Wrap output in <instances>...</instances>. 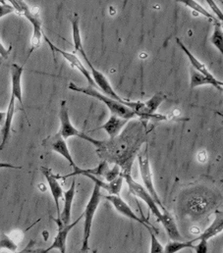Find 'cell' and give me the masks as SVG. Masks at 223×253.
<instances>
[{
    "instance_id": "3957f363",
    "label": "cell",
    "mask_w": 223,
    "mask_h": 253,
    "mask_svg": "<svg viewBox=\"0 0 223 253\" xmlns=\"http://www.w3.org/2000/svg\"><path fill=\"white\" fill-rule=\"evenodd\" d=\"M103 194H102V189L95 185L92 195L88 201V204L86 205L85 211L82 214L84 218V232H83V240H82V248L81 252L83 253H88L90 249V238L93 228V222L96 215V212L99 208V205L101 203Z\"/></svg>"
},
{
    "instance_id": "e0dca14e",
    "label": "cell",
    "mask_w": 223,
    "mask_h": 253,
    "mask_svg": "<svg viewBox=\"0 0 223 253\" xmlns=\"http://www.w3.org/2000/svg\"><path fill=\"white\" fill-rule=\"evenodd\" d=\"M75 193H76V182H75V180H74V181L72 182V185H71V187L69 188V190L64 191V194H63L64 205H63L62 211L60 212V218H59V220H60L64 225H68V224L71 223L72 205H73Z\"/></svg>"
},
{
    "instance_id": "8992f818",
    "label": "cell",
    "mask_w": 223,
    "mask_h": 253,
    "mask_svg": "<svg viewBox=\"0 0 223 253\" xmlns=\"http://www.w3.org/2000/svg\"><path fill=\"white\" fill-rule=\"evenodd\" d=\"M123 176V179L125 180L130 192L140 198L141 200H143L149 207V209L151 210V212L155 215V217L157 218V220L159 222L162 221L163 219V216H164V213L161 211L159 205L157 204V202L154 200V198L152 197V195L148 192V190H146L143 186H141L139 183H137L133 177L131 176V172H126V173H123L121 174Z\"/></svg>"
},
{
    "instance_id": "30bf717a",
    "label": "cell",
    "mask_w": 223,
    "mask_h": 253,
    "mask_svg": "<svg viewBox=\"0 0 223 253\" xmlns=\"http://www.w3.org/2000/svg\"><path fill=\"white\" fill-rule=\"evenodd\" d=\"M83 219V215H81L77 220L74 222L64 225L59 219H55L57 227H58V232L56 234V238L53 242V244L46 249V253H51L52 251H58L60 253H67V240L70 232L73 230V228Z\"/></svg>"
},
{
    "instance_id": "ba28073f",
    "label": "cell",
    "mask_w": 223,
    "mask_h": 253,
    "mask_svg": "<svg viewBox=\"0 0 223 253\" xmlns=\"http://www.w3.org/2000/svg\"><path fill=\"white\" fill-rule=\"evenodd\" d=\"M167 99V96L162 92L154 94L146 102H142L137 113L138 116L144 120H166V117L157 114L158 109Z\"/></svg>"
},
{
    "instance_id": "ffe728a7",
    "label": "cell",
    "mask_w": 223,
    "mask_h": 253,
    "mask_svg": "<svg viewBox=\"0 0 223 253\" xmlns=\"http://www.w3.org/2000/svg\"><path fill=\"white\" fill-rule=\"evenodd\" d=\"M223 231V216L222 211H217L216 216L212 224L200 235L198 236L199 239L209 242L216 236L222 234Z\"/></svg>"
},
{
    "instance_id": "ac0fdd59",
    "label": "cell",
    "mask_w": 223,
    "mask_h": 253,
    "mask_svg": "<svg viewBox=\"0 0 223 253\" xmlns=\"http://www.w3.org/2000/svg\"><path fill=\"white\" fill-rule=\"evenodd\" d=\"M110 169V165H109V162L107 161H104L102 162L98 167H96L95 169H82L80 167H78L77 170L73 171L71 174H68L66 176H57V179H61V180H66L70 177H75V176H87V175H92L94 177H105L107 172L109 171Z\"/></svg>"
},
{
    "instance_id": "f546056e",
    "label": "cell",
    "mask_w": 223,
    "mask_h": 253,
    "mask_svg": "<svg viewBox=\"0 0 223 253\" xmlns=\"http://www.w3.org/2000/svg\"><path fill=\"white\" fill-rule=\"evenodd\" d=\"M11 49H12V46H10L9 48H6L0 41V57L2 59H7L8 58V56L11 52Z\"/></svg>"
},
{
    "instance_id": "5b68a950",
    "label": "cell",
    "mask_w": 223,
    "mask_h": 253,
    "mask_svg": "<svg viewBox=\"0 0 223 253\" xmlns=\"http://www.w3.org/2000/svg\"><path fill=\"white\" fill-rule=\"evenodd\" d=\"M138 164H139V171H140V175L142 178V181L144 183V188L148 190V192L152 195V197L154 198V200L157 202V204L159 205V207H161L163 210L167 211V208L164 206L161 197L157 191V189L155 187L154 184V177H153V173H152V168H151V162L150 159L148 157V152H147V148L144 152L140 153L138 156Z\"/></svg>"
},
{
    "instance_id": "4316f807",
    "label": "cell",
    "mask_w": 223,
    "mask_h": 253,
    "mask_svg": "<svg viewBox=\"0 0 223 253\" xmlns=\"http://www.w3.org/2000/svg\"><path fill=\"white\" fill-rule=\"evenodd\" d=\"M151 236V253H165V247L161 244L155 232H149Z\"/></svg>"
},
{
    "instance_id": "603a6c76",
    "label": "cell",
    "mask_w": 223,
    "mask_h": 253,
    "mask_svg": "<svg viewBox=\"0 0 223 253\" xmlns=\"http://www.w3.org/2000/svg\"><path fill=\"white\" fill-rule=\"evenodd\" d=\"M71 25H72V35H73V43H74V49L75 52H79L80 54L85 51L83 42H82V37H81V31H80V18L78 14H74L73 17H71Z\"/></svg>"
},
{
    "instance_id": "7c38bea8",
    "label": "cell",
    "mask_w": 223,
    "mask_h": 253,
    "mask_svg": "<svg viewBox=\"0 0 223 253\" xmlns=\"http://www.w3.org/2000/svg\"><path fill=\"white\" fill-rule=\"evenodd\" d=\"M44 37H45L46 42H48V44L51 46V48H52L54 51H56L57 53L61 54L62 57H63L68 63L71 65L72 68H74V69H76L77 71H79V72L86 78V80L88 81L90 86H92V87H94V88H96V89L98 88L97 85H96V84H95V82H94V80H93V78H92L91 72L86 68V66L82 63V61H81L75 54L70 53V52H67V51H65V50H62V49L58 48V47L56 46L46 36H44Z\"/></svg>"
},
{
    "instance_id": "4fadbf2b",
    "label": "cell",
    "mask_w": 223,
    "mask_h": 253,
    "mask_svg": "<svg viewBox=\"0 0 223 253\" xmlns=\"http://www.w3.org/2000/svg\"><path fill=\"white\" fill-rule=\"evenodd\" d=\"M24 73V66L19 64H11L10 67V75H11V95L15 97L16 100L19 101V103L22 106L23 112L25 113L26 117L27 114L25 112L24 108V102H23V91H22V76ZM28 119V117H27Z\"/></svg>"
},
{
    "instance_id": "4dcf8cb0",
    "label": "cell",
    "mask_w": 223,
    "mask_h": 253,
    "mask_svg": "<svg viewBox=\"0 0 223 253\" xmlns=\"http://www.w3.org/2000/svg\"><path fill=\"white\" fill-rule=\"evenodd\" d=\"M22 167H18L6 162H0V169H21Z\"/></svg>"
},
{
    "instance_id": "1f68e13d",
    "label": "cell",
    "mask_w": 223,
    "mask_h": 253,
    "mask_svg": "<svg viewBox=\"0 0 223 253\" xmlns=\"http://www.w3.org/2000/svg\"><path fill=\"white\" fill-rule=\"evenodd\" d=\"M5 118H6V112L0 111V126L2 127L5 122Z\"/></svg>"
},
{
    "instance_id": "8fae6325",
    "label": "cell",
    "mask_w": 223,
    "mask_h": 253,
    "mask_svg": "<svg viewBox=\"0 0 223 253\" xmlns=\"http://www.w3.org/2000/svg\"><path fill=\"white\" fill-rule=\"evenodd\" d=\"M43 145L45 147L50 148L51 150L55 151L56 153H58L60 156H62L68 163L69 165L73 168V170H77L78 166L75 163L72 154L70 152V149L67 145L66 139H64L59 132H56V134H53L49 137H47L46 139L43 140Z\"/></svg>"
},
{
    "instance_id": "9c48e42d",
    "label": "cell",
    "mask_w": 223,
    "mask_h": 253,
    "mask_svg": "<svg viewBox=\"0 0 223 253\" xmlns=\"http://www.w3.org/2000/svg\"><path fill=\"white\" fill-rule=\"evenodd\" d=\"M104 198H106L108 201H110L112 204V206L114 207V209L120 213L122 216L130 219V220H133L134 222H137L139 224H141L142 226H144L149 232H155V228L149 224V222L143 220L142 218H140L133 210L132 208L128 205V203L126 201H124V199L120 196V195H103Z\"/></svg>"
},
{
    "instance_id": "83f0119b",
    "label": "cell",
    "mask_w": 223,
    "mask_h": 253,
    "mask_svg": "<svg viewBox=\"0 0 223 253\" xmlns=\"http://www.w3.org/2000/svg\"><path fill=\"white\" fill-rule=\"evenodd\" d=\"M206 2L209 4L210 8L212 9V11H213L212 14L217 18L218 21H221V22H222L223 20V11H222V9L219 7V5L217 4V2L214 1V0H207Z\"/></svg>"
},
{
    "instance_id": "e575fe53",
    "label": "cell",
    "mask_w": 223,
    "mask_h": 253,
    "mask_svg": "<svg viewBox=\"0 0 223 253\" xmlns=\"http://www.w3.org/2000/svg\"><path fill=\"white\" fill-rule=\"evenodd\" d=\"M93 253H98V251H94V252H93Z\"/></svg>"
},
{
    "instance_id": "d590c367",
    "label": "cell",
    "mask_w": 223,
    "mask_h": 253,
    "mask_svg": "<svg viewBox=\"0 0 223 253\" xmlns=\"http://www.w3.org/2000/svg\"><path fill=\"white\" fill-rule=\"evenodd\" d=\"M1 60H2V58H1V57H0V61H1Z\"/></svg>"
},
{
    "instance_id": "277c9868",
    "label": "cell",
    "mask_w": 223,
    "mask_h": 253,
    "mask_svg": "<svg viewBox=\"0 0 223 253\" xmlns=\"http://www.w3.org/2000/svg\"><path fill=\"white\" fill-rule=\"evenodd\" d=\"M81 55L83 56V58L85 59L86 63L89 66V69H90L92 78H93V80H94V82H95L97 87H98V88H101V90L103 91V93H104L105 95H107V96L111 97L112 99H115V100H117V101L123 103L125 106H128V107L132 108L133 110H135V111L137 112L138 109L140 108L142 102H140V101H134V102H132V101H128V100L123 99V98L114 90V88L112 87V84H111V82L109 81V79H108L101 71H99L98 69H96V68L93 66V64L91 63V61L89 60V58H88L86 52L83 51V52L81 53Z\"/></svg>"
},
{
    "instance_id": "7a4b0ae2",
    "label": "cell",
    "mask_w": 223,
    "mask_h": 253,
    "mask_svg": "<svg viewBox=\"0 0 223 253\" xmlns=\"http://www.w3.org/2000/svg\"><path fill=\"white\" fill-rule=\"evenodd\" d=\"M10 4L14 7L15 12L24 16L33 26V36L31 39V50L29 55L41 46L44 36L42 20L40 16V9L29 6L26 2L20 0H10Z\"/></svg>"
},
{
    "instance_id": "836d02e7",
    "label": "cell",
    "mask_w": 223,
    "mask_h": 253,
    "mask_svg": "<svg viewBox=\"0 0 223 253\" xmlns=\"http://www.w3.org/2000/svg\"><path fill=\"white\" fill-rule=\"evenodd\" d=\"M37 253H46V251L45 250H42V251H40V252H38Z\"/></svg>"
},
{
    "instance_id": "44dd1931",
    "label": "cell",
    "mask_w": 223,
    "mask_h": 253,
    "mask_svg": "<svg viewBox=\"0 0 223 253\" xmlns=\"http://www.w3.org/2000/svg\"><path fill=\"white\" fill-rule=\"evenodd\" d=\"M176 42H177L178 46L182 49V51H183V52L185 53V55L188 57L190 63H191L193 69H194L195 71H197V72L201 73L202 75H204V76H206V77H209V78H214V77H215V76L209 71V69L206 67V65L203 63V62H201L197 57H195V56L193 55V53L185 46V44H184L178 38L176 39Z\"/></svg>"
},
{
    "instance_id": "52a82bcc",
    "label": "cell",
    "mask_w": 223,
    "mask_h": 253,
    "mask_svg": "<svg viewBox=\"0 0 223 253\" xmlns=\"http://www.w3.org/2000/svg\"><path fill=\"white\" fill-rule=\"evenodd\" d=\"M59 120H60V128H59V133L60 135L64 138L67 139L69 137L77 136L82 139H85L87 141L92 142L93 144L96 142L97 139L92 138L91 136L87 135L83 131H80L77 127H75L72 124L69 116V110L67 107V102L65 100H62L60 102V110H59Z\"/></svg>"
},
{
    "instance_id": "f1b7e54d",
    "label": "cell",
    "mask_w": 223,
    "mask_h": 253,
    "mask_svg": "<svg viewBox=\"0 0 223 253\" xmlns=\"http://www.w3.org/2000/svg\"><path fill=\"white\" fill-rule=\"evenodd\" d=\"M14 12H15V9L11 4L6 3V1H1V3H0V19L9 14L14 13Z\"/></svg>"
},
{
    "instance_id": "9a60e30c",
    "label": "cell",
    "mask_w": 223,
    "mask_h": 253,
    "mask_svg": "<svg viewBox=\"0 0 223 253\" xmlns=\"http://www.w3.org/2000/svg\"><path fill=\"white\" fill-rule=\"evenodd\" d=\"M15 111H16V99L13 95H11L9 105H8V108H7V111H6L5 122H4V125L1 128L2 140H1V143H0V151H2L5 148L7 142L10 138V132H11V127H12Z\"/></svg>"
},
{
    "instance_id": "5bb4252c",
    "label": "cell",
    "mask_w": 223,
    "mask_h": 253,
    "mask_svg": "<svg viewBox=\"0 0 223 253\" xmlns=\"http://www.w3.org/2000/svg\"><path fill=\"white\" fill-rule=\"evenodd\" d=\"M43 175L45 176L47 182H48V185L50 187V190H51V193L53 195V198H54V201H55V204H56V213H57V218L56 219H59L60 218V199L63 198V194H64V190L62 189L58 179H57V176L55 175L53 173V170L48 168V167H42L41 169Z\"/></svg>"
},
{
    "instance_id": "7402d4cb",
    "label": "cell",
    "mask_w": 223,
    "mask_h": 253,
    "mask_svg": "<svg viewBox=\"0 0 223 253\" xmlns=\"http://www.w3.org/2000/svg\"><path fill=\"white\" fill-rule=\"evenodd\" d=\"M160 223L163 224V226L171 241H181L182 240V236L178 230L177 224H176L174 218L170 215V213L168 211H165L163 219Z\"/></svg>"
},
{
    "instance_id": "d6a6232c",
    "label": "cell",
    "mask_w": 223,
    "mask_h": 253,
    "mask_svg": "<svg viewBox=\"0 0 223 253\" xmlns=\"http://www.w3.org/2000/svg\"><path fill=\"white\" fill-rule=\"evenodd\" d=\"M0 253H11V252H8V251H4V250H2V252H0Z\"/></svg>"
},
{
    "instance_id": "6da1fadb",
    "label": "cell",
    "mask_w": 223,
    "mask_h": 253,
    "mask_svg": "<svg viewBox=\"0 0 223 253\" xmlns=\"http://www.w3.org/2000/svg\"><path fill=\"white\" fill-rule=\"evenodd\" d=\"M69 89H71L73 91H76V92H79V93H84L86 95H89L93 98L98 99L99 101L104 103L110 109L112 115H115V116L124 118V119L129 120V121L133 118L139 117L138 113L135 110H133L132 108H130L128 106H125L123 103L105 95L104 93L100 92L98 89H96V88H94L90 85L86 86V87H83V86H78L74 83H70L69 84Z\"/></svg>"
},
{
    "instance_id": "d6986e66",
    "label": "cell",
    "mask_w": 223,
    "mask_h": 253,
    "mask_svg": "<svg viewBox=\"0 0 223 253\" xmlns=\"http://www.w3.org/2000/svg\"><path fill=\"white\" fill-rule=\"evenodd\" d=\"M128 122L129 120H126L124 118H121L115 115H112L104 125L100 126V128L104 129L109 134L111 139H114L119 135L123 127L128 124Z\"/></svg>"
},
{
    "instance_id": "484cf974",
    "label": "cell",
    "mask_w": 223,
    "mask_h": 253,
    "mask_svg": "<svg viewBox=\"0 0 223 253\" xmlns=\"http://www.w3.org/2000/svg\"><path fill=\"white\" fill-rule=\"evenodd\" d=\"M211 42L214 44V46L221 52V54H223V32L222 28V24L216 23L215 29L213 32V35L211 37Z\"/></svg>"
},
{
    "instance_id": "cb8c5ba5",
    "label": "cell",
    "mask_w": 223,
    "mask_h": 253,
    "mask_svg": "<svg viewBox=\"0 0 223 253\" xmlns=\"http://www.w3.org/2000/svg\"><path fill=\"white\" fill-rule=\"evenodd\" d=\"M197 242V238L190 241H170L165 247V253H178L187 249H193Z\"/></svg>"
},
{
    "instance_id": "2e32d148",
    "label": "cell",
    "mask_w": 223,
    "mask_h": 253,
    "mask_svg": "<svg viewBox=\"0 0 223 253\" xmlns=\"http://www.w3.org/2000/svg\"><path fill=\"white\" fill-rule=\"evenodd\" d=\"M202 85H213L216 87L218 90L223 91V83L222 81H219L218 79L214 78H209L201 73L195 71L193 68L190 70V87L193 89L198 86Z\"/></svg>"
},
{
    "instance_id": "d4e9b609",
    "label": "cell",
    "mask_w": 223,
    "mask_h": 253,
    "mask_svg": "<svg viewBox=\"0 0 223 253\" xmlns=\"http://www.w3.org/2000/svg\"><path fill=\"white\" fill-rule=\"evenodd\" d=\"M180 2H181L182 4H184L185 6H187L188 8L192 9L193 11H196L197 13L203 15L204 17H206V18H208V19L214 21L215 23H219V22H220V21L217 20V18H216L209 10L205 9L199 2L194 1V0H184V1H180Z\"/></svg>"
}]
</instances>
